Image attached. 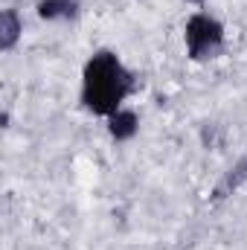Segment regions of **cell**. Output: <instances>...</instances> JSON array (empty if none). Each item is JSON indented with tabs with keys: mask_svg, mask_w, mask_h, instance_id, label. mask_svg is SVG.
Here are the masks:
<instances>
[{
	"mask_svg": "<svg viewBox=\"0 0 247 250\" xmlns=\"http://www.w3.org/2000/svg\"><path fill=\"white\" fill-rule=\"evenodd\" d=\"M134 90V76L123 67L114 53H96L84 67V87L82 99L93 114L114 117L120 102Z\"/></svg>",
	"mask_w": 247,
	"mask_h": 250,
	"instance_id": "obj_1",
	"label": "cell"
},
{
	"mask_svg": "<svg viewBox=\"0 0 247 250\" xmlns=\"http://www.w3.org/2000/svg\"><path fill=\"white\" fill-rule=\"evenodd\" d=\"M137 114L134 111H117L114 117H111V134L117 137V140H128V137H134L137 134Z\"/></svg>",
	"mask_w": 247,
	"mask_h": 250,
	"instance_id": "obj_6",
	"label": "cell"
},
{
	"mask_svg": "<svg viewBox=\"0 0 247 250\" xmlns=\"http://www.w3.org/2000/svg\"><path fill=\"white\" fill-rule=\"evenodd\" d=\"M18 35H21V21H18V15L12 9H6L0 15V47L3 50H12L15 41H18Z\"/></svg>",
	"mask_w": 247,
	"mask_h": 250,
	"instance_id": "obj_5",
	"label": "cell"
},
{
	"mask_svg": "<svg viewBox=\"0 0 247 250\" xmlns=\"http://www.w3.org/2000/svg\"><path fill=\"white\" fill-rule=\"evenodd\" d=\"M245 181H247V157H242V160H239V163H236V166H233L227 175H224V181L215 187V201L227 198L233 189H239L242 184H245Z\"/></svg>",
	"mask_w": 247,
	"mask_h": 250,
	"instance_id": "obj_3",
	"label": "cell"
},
{
	"mask_svg": "<svg viewBox=\"0 0 247 250\" xmlns=\"http://www.w3.org/2000/svg\"><path fill=\"white\" fill-rule=\"evenodd\" d=\"M189 3H204V0H189Z\"/></svg>",
	"mask_w": 247,
	"mask_h": 250,
	"instance_id": "obj_7",
	"label": "cell"
},
{
	"mask_svg": "<svg viewBox=\"0 0 247 250\" xmlns=\"http://www.w3.org/2000/svg\"><path fill=\"white\" fill-rule=\"evenodd\" d=\"M224 41V29L218 21H212L209 15H195L186 23V47L192 59H206L212 56Z\"/></svg>",
	"mask_w": 247,
	"mask_h": 250,
	"instance_id": "obj_2",
	"label": "cell"
},
{
	"mask_svg": "<svg viewBox=\"0 0 247 250\" xmlns=\"http://www.w3.org/2000/svg\"><path fill=\"white\" fill-rule=\"evenodd\" d=\"M79 12V3L76 0H41L38 3V15L53 21V18H73Z\"/></svg>",
	"mask_w": 247,
	"mask_h": 250,
	"instance_id": "obj_4",
	"label": "cell"
}]
</instances>
